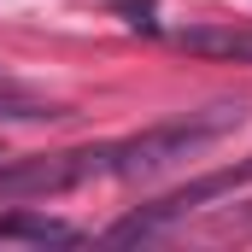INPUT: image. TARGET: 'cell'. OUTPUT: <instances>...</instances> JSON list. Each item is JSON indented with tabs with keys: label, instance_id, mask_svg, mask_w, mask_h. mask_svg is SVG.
I'll return each mask as SVG.
<instances>
[{
	"label": "cell",
	"instance_id": "cell-5",
	"mask_svg": "<svg viewBox=\"0 0 252 252\" xmlns=\"http://www.w3.org/2000/svg\"><path fill=\"white\" fill-rule=\"evenodd\" d=\"M0 241H30V247H76V229L41 211H6L0 217Z\"/></svg>",
	"mask_w": 252,
	"mask_h": 252
},
{
	"label": "cell",
	"instance_id": "cell-6",
	"mask_svg": "<svg viewBox=\"0 0 252 252\" xmlns=\"http://www.w3.org/2000/svg\"><path fill=\"white\" fill-rule=\"evenodd\" d=\"M118 12H124V18L135 24V30H153V0H124Z\"/></svg>",
	"mask_w": 252,
	"mask_h": 252
},
{
	"label": "cell",
	"instance_id": "cell-4",
	"mask_svg": "<svg viewBox=\"0 0 252 252\" xmlns=\"http://www.w3.org/2000/svg\"><path fill=\"white\" fill-rule=\"evenodd\" d=\"M176 47L199 53V59H223V64H252V30L235 24H188L176 30Z\"/></svg>",
	"mask_w": 252,
	"mask_h": 252
},
{
	"label": "cell",
	"instance_id": "cell-1",
	"mask_svg": "<svg viewBox=\"0 0 252 252\" xmlns=\"http://www.w3.org/2000/svg\"><path fill=\"white\" fill-rule=\"evenodd\" d=\"M241 124H247V106H241V100H217V106H205V112L170 118V124H158V129H141V135L118 141V147H100V158H106V176L153 182V176L176 170L182 158H199L205 147H217L223 135H235Z\"/></svg>",
	"mask_w": 252,
	"mask_h": 252
},
{
	"label": "cell",
	"instance_id": "cell-3",
	"mask_svg": "<svg viewBox=\"0 0 252 252\" xmlns=\"http://www.w3.org/2000/svg\"><path fill=\"white\" fill-rule=\"evenodd\" d=\"M106 176V158L100 147H82V153H41V158H18L0 170V199H53L70 193L82 182Z\"/></svg>",
	"mask_w": 252,
	"mask_h": 252
},
{
	"label": "cell",
	"instance_id": "cell-2",
	"mask_svg": "<svg viewBox=\"0 0 252 252\" xmlns=\"http://www.w3.org/2000/svg\"><path fill=\"white\" fill-rule=\"evenodd\" d=\"M252 182V158H241V164H229V170H211V176H199V182H188V188L164 193L158 205H141L135 217H124V223H112L106 229V241H118V247H129V241H158L164 229H176L188 211H199V205H211V199H223V193H241Z\"/></svg>",
	"mask_w": 252,
	"mask_h": 252
}]
</instances>
